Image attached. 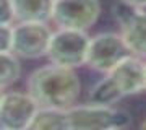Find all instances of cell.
Returning a JSON list of instances; mask_svg holds the SVG:
<instances>
[{
    "label": "cell",
    "mask_w": 146,
    "mask_h": 130,
    "mask_svg": "<svg viewBox=\"0 0 146 130\" xmlns=\"http://www.w3.org/2000/svg\"><path fill=\"white\" fill-rule=\"evenodd\" d=\"M2 10H0V25L10 26V23L15 20V8L11 0H2Z\"/></svg>",
    "instance_id": "5bb4252c"
},
{
    "label": "cell",
    "mask_w": 146,
    "mask_h": 130,
    "mask_svg": "<svg viewBox=\"0 0 146 130\" xmlns=\"http://www.w3.org/2000/svg\"><path fill=\"white\" fill-rule=\"evenodd\" d=\"M99 15L98 0H55L52 20L60 29L86 31L98 21Z\"/></svg>",
    "instance_id": "277c9868"
},
{
    "label": "cell",
    "mask_w": 146,
    "mask_h": 130,
    "mask_svg": "<svg viewBox=\"0 0 146 130\" xmlns=\"http://www.w3.org/2000/svg\"><path fill=\"white\" fill-rule=\"evenodd\" d=\"M107 77L117 85L120 93L123 96L141 93L146 89V67L140 59L128 55L123 59L117 67L109 72Z\"/></svg>",
    "instance_id": "ba28073f"
},
{
    "label": "cell",
    "mask_w": 146,
    "mask_h": 130,
    "mask_svg": "<svg viewBox=\"0 0 146 130\" xmlns=\"http://www.w3.org/2000/svg\"><path fill=\"white\" fill-rule=\"evenodd\" d=\"M52 36V31L44 23H20L13 28L11 52L23 59L47 55Z\"/></svg>",
    "instance_id": "8992f818"
},
{
    "label": "cell",
    "mask_w": 146,
    "mask_h": 130,
    "mask_svg": "<svg viewBox=\"0 0 146 130\" xmlns=\"http://www.w3.org/2000/svg\"><path fill=\"white\" fill-rule=\"evenodd\" d=\"M21 67L16 55H13L11 52L2 54L0 55V81H2V88H7L13 85L20 78Z\"/></svg>",
    "instance_id": "4fadbf2b"
},
{
    "label": "cell",
    "mask_w": 146,
    "mask_h": 130,
    "mask_svg": "<svg viewBox=\"0 0 146 130\" xmlns=\"http://www.w3.org/2000/svg\"><path fill=\"white\" fill-rule=\"evenodd\" d=\"M39 106L31 94L3 93L0 101V122L3 130H28Z\"/></svg>",
    "instance_id": "52a82bcc"
},
{
    "label": "cell",
    "mask_w": 146,
    "mask_h": 130,
    "mask_svg": "<svg viewBox=\"0 0 146 130\" xmlns=\"http://www.w3.org/2000/svg\"><path fill=\"white\" fill-rule=\"evenodd\" d=\"M2 130H3V129H2Z\"/></svg>",
    "instance_id": "ffe728a7"
},
{
    "label": "cell",
    "mask_w": 146,
    "mask_h": 130,
    "mask_svg": "<svg viewBox=\"0 0 146 130\" xmlns=\"http://www.w3.org/2000/svg\"><path fill=\"white\" fill-rule=\"evenodd\" d=\"M68 130H117L130 124L125 111L107 106H73L67 111Z\"/></svg>",
    "instance_id": "7a4b0ae2"
},
{
    "label": "cell",
    "mask_w": 146,
    "mask_h": 130,
    "mask_svg": "<svg viewBox=\"0 0 146 130\" xmlns=\"http://www.w3.org/2000/svg\"><path fill=\"white\" fill-rule=\"evenodd\" d=\"M28 130H68L67 111L39 109Z\"/></svg>",
    "instance_id": "8fae6325"
},
{
    "label": "cell",
    "mask_w": 146,
    "mask_h": 130,
    "mask_svg": "<svg viewBox=\"0 0 146 130\" xmlns=\"http://www.w3.org/2000/svg\"><path fill=\"white\" fill-rule=\"evenodd\" d=\"M80 78L73 68L54 63L34 70L28 80V94L42 109H72L80 96Z\"/></svg>",
    "instance_id": "6da1fadb"
},
{
    "label": "cell",
    "mask_w": 146,
    "mask_h": 130,
    "mask_svg": "<svg viewBox=\"0 0 146 130\" xmlns=\"http://www.w3.org/2000/svg\"><path fill=\"white\" fill-rule=\"evenodd\" d=\"M122 37L131 54L146 57V11L133 8L125 20L120 21Z\"/></svg>",
    "instance_id": "9c48e42d"
},
{
    "label": "cell",
    "mask_w": 146,
    "mask_h": 130,
    "mask_svg": "<svg viewBox=\"0 0 146 130\" xmlns=\"http://www.w3.org/2000/svg\"><path fill=\"white\" fill-rule=\"evenodd\" d=\"M140 130H146V119L141 122V125H140Z\"/></svg>",
    "instance_id": "e0dca14e"
},
{
    "label": "cell",
    "mask_w": 146,
    "mask_h": 130,
    "mask_svg": "<svg viewBox=\"0 0 146 130\" xmlns=\"http://www.w3.org/2000/svg\"><path fill=\"white\" fill-rule=\"evenodd\" d=\"M117 130H122V129H117Z\"/></svg>",
    "instance_id": "d6986e66"
},
{
    "label": "cell",
    "mask_w": 146,
    "mask_h": 130,
    "mask_svg": "<svg viewBox=\"0 0 146 130\" xmlns=\"http://www.w3.org/2000/svg\"><path fill=\"white\" fill-rule=\"evenodd\" d=\"M89 39L84 31H72L60 29L54 33L47 57L54 65H60L65 68L81 67L86 63L89 49Z\"/></svg>",
    "instance_id": "3957f363"
},
{
    "label": "cell",
    "mask_w": 146,
    "mask_h": 130,
    "mask_svg": "<svg viewBox=\"0 0 146 130\" xmlns=\"http://www.w3.org/2000/svg\"><path fill=\"white\" fill-rule=\"evenodd\" d=\"M20 23H44L52 18L55 0H11Z\"/></svg>",
    "instance_id": "30bf717a"
},
{
    "label": "cell",
    "mask_w": 146,
    "mask_h": 130,
    "mask_svg": "<svg viewBox=\"0 0 146 130\" xmlns=\"http://www.w3.org/2000/svg\"><path fill=\"white\" fill-rule=\"evenodd\" d=\"M122 98H123V94L120 93V89L117 88V85L112 81L110 77H106L104 80H101L89 91V101H91V104H96V106L110 107V104L120 101Z\"/></svg>",
    "instance_id": "7c38bea8"
},
{
    "label": "cell",
    "mask_w": 146,
    "mask_h": 130,
    "mask_svg": "<svg viewBox=\"0 0 146 130\" xmlns=\"http://www.w3.org/2000/svg\"><path fill=\"white\" fill-rule=\"evenodd\" d=\"M11 44H13V29L10 26H2L0 28V52L2 54L11 52Z\"/></svg>",
    "instance_id": "9a60e30c"
},
{
    "label": "cell",
    "mask_w": 146,
    "mask_h": 130,
    "mask_svg": "<svg viewBox=\"0 0 146 130\" xmlns=\"http://www.w3.org/2000/svg\"><path fill=\"white\" fill-rule=\"evenodd\" d=\"M122 2L133 7V8H138V10H145L146 8V0H122Z\"/></svg>",
    "instance_id": "2e32d148"
},
{
    "label": "cell",
    "mask_w": 146,
    "mask_h": 130,
    "mask_svg": "<svg viewBox=\"0 0 146 130\" xmlns=\"http://www.w3.org/2000/svg\"><path fill=\"white\" fill-rule=\"evenodd\" d=\"M128 47L122 34L102 33L91 39L88 49L86 65L98 72H112L123 59L128 57Z\"/></svg>",
    "instance_id": "5b68a950"
},
{
    "label": "cell",
    "mask_w": 146,
    "mask_h": 130,
    "mask_svg": "<svg viewBox=\"0 0 146 130\" xmlns=\"http://www.w3.org/2000/svg\"><path fill=\"white\" fill-rule=\"evenodd\" d=\"M145 67H146V62H145Z\"/></svg>",
    "instance_id": "ac0fdd59"
}]
</instances>
